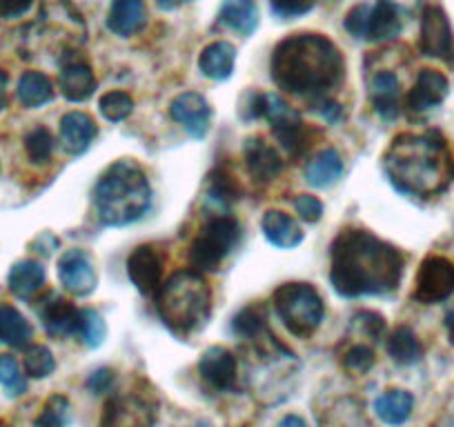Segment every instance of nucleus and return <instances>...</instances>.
I'll return each mask as SVG.
<instances>
[{"label": "nucleus", "instance_id": "nucleus-11", "mask_svg": "<svg viewBox=\"0 0 454 427\" xmlns=\"http://www.w3.org/2000/svg\"><path fill=\"white\" fill-rule=\"evenodd\" d=\"M128 274L143 296H156L163 276V256L154 245H141L129 254Z\"/></svg>", "mask_w": 454, "mask_h": 427}, {"label": "nucleus", "instance_id": "nucleus-37", "mask_svg": "<svg viewBox=\"0 0 454 427\" xmlns=\"http://www.w3.org/2000/svg\"><path fill=\"white\" fill-rule=\"evenodd\" d=\"M69 421V400L67 396L54 394L45 400L43 412L36 416V427H67Z\"/></svg>", "mask_w": 454, "mask_h": 427}, {"label": "nucleus", "instance_id": "nucleus-30", "mask_svg": "<svg viewBox=\"0 0 454 427\" xmlns=\"http://www.w3.org/2000/svg\"><path fill=\"white\" fill-rule=\"evenodd\" d=\"M16 94L25 107L38 110V107L54 100V85H51L50 76H45L43 72H25L19 81Z\"/></svg>", "mask_w": 454, "mask_h": 427}, {"label": "nucleus", "instance_id": "nucleus-23", "mask_svg": "<svg viewBox=\"0 0 454 427\" xmlns=\"http://www.w3.org/2000/svg\"><path fill=\"white\" fill-rule=\"evenodd\" d=\"M218 19L241 36H252L259 27V7L254 0H223Z\"/></svg>", "mask_w": 454, "mask_h": 427}, {"label": "nucleus", "instance_id": "nucleus-29", "mask_svg": "<svg viewBox=\"0 0 454 427\" xmlns=\"http://www.w3.org/2000/svg\"><path fill=\"white\" fill-rule=\"evenodd\" d=\"M387 356L399 365H414L423 359V345L408 325H399L387 337Z\"/></svg>", "mask_w": 454, "mask_h": 427}, {"label": "nucleus", "instance_id": "nucleus-42", "mask_svg": "<svg viewBox=\"0 0 454 427\" xmlns=\"http://www.w3.org/2000/svg\"><path fill=\"white\" fill-rule=\"evenodd\" d=\"M370 12L372 7L370 5H356L348 12L346 16V32L355 38H365V29H368V20H370Z\"/></svg>", "mask_w": 454, "mask_h": 427}, {"label": "nucleus", "instance_id": "nucleus-40", "mask_svg": "<svg viewBox=\"0 0 454 427\" xmlns=\"http://www.w3.org/2000/svg\"><path fill=\"white\" fill-rule=\"evenodd\" d=\"M374 352L368 345H355L343 356V368L352 374H365L374 365Z\"/></svg>", "mask_w": 454, "mask_h": 427}, {"label": "nucleus", "instance_id": "nucleus-53", "mask_svg": "<svg viewBox=\"0 0 454 427\" xmlns=\"http://www.w3.org/2000/svg\"><path fill=\"white\" fill-rule=\"evenodd\" d=\"M194 427H212V425H209V423H199V425H194Z\"/></svg>", "mask_w": 454, "mask_h": 427}, {"label": "nucleus", "instance_id": "nucleus-8", "mask_svg": "<svg viewBox=\"0 0 454 427\" xmlns=\"http://www.w3.org/2000/svg\"><path fill=\"white\" fill-rule=\"evenodd\" d=\"M454 291V263L445 256H427L417 272L412 299L423 305L443 303Z\"/></svg>", "mask_w": 454, "mask_h": 427}, {"label": "nucleus", "instance_id": "nucleus-1", "mask_svg": "<svg viewBox=\"0 0 454 427\" xmlns=\"http://www.w3.org/2000/svg\"><path fill=\"white\" fill-rule=\"evenodd\" d=\"M403 268L401 250L368 229H343L332 243L330 283L346 299L392 294Z\"/></svg>", "mask_w": 454, "mask_h": 427}, {"label": "nucleus", "instance_id": "nucleus-17", "mask_svg": "<svg viewBox=\"0 0 454 427\" xmlns=\"http://www.w3.org/2000/svg\"><path fill=\"white\" fill-rule=\"evenodd\" d=\"M243 156H246L247 172L254 181L270 182L283 172L281 154L270 143H265L263 138H247L246 145H243Z\"/></svg>", "mask_w": 454, "mask_h": 427}, {"label": "nucleus", "instance_id": "nucleus-25", "mask_svg": "<svg viewBox=\"0 0 454 427\" xmlns=\"http://www.w3.org/2000/svg\"><path fill=\"white\" fill-rule=\"evenodd\" d=\"M414 409V396L405 390H387L374 400V414L381 418L386 425L399 427L410 421Z\"/></svg>", "mask_w": 454, "mask_h": 427}, {"label": "nucleus", "instance_id": "nucleus-13", "mask_svg": "<svg viewBox=\"0 0 454 427\" xmlns=\"http://www.w3.org/2000/svg\"><path fill=\"white\" fill-rule=\"evenodd\" d=\"M38 318H41L43 328L50 337L54 338H67L76 337L78 330V314L81 309L65 300L63 296L47 294L41 303L36 305Z\"/></svg>", "mask_w": 454, "mask_h": 427}, {"label": "nucleus", "instance_id": "nucleus-20", "mask_svg": "<svg viewBox=\"0 0 454 427\" xmlns=\"http://www.w3.org/2000/svg\"><path fill=\"white\" fill-rule=\"evenodd\" d=\"M261 228H263L265 238H268L274 247H278V250H294V247H299L305 238L299 223L292 219L290 214L278 212V209L265 212Z\"/></svg>", "mask_w": 454, "mask_h": 427}, {"label": "nucleus", "instance_id": "nucleus-52", "mask_svg": "<svg viewBox=\"0 0 454 427\" xmlns=\"http://www.w3.org/2000/svg\"><path fill=\"white\" fill-rule=\"evenodd\" d=\"M445 330H448L450 343L454 345V305L448 309V314H445Z\"/></svg>", "mask_w": 454, "mask_h": 427}, {"label": "nucleus", "instance_id": "nucleus-14", "mask_svg": "<svg viewBox=\"0 0 454 427\" xmlns=\"http://www.w3.org/2000/svg\"><path fill=\"white\" fill-rule=\"evenodd\" d=\"M199 374L207 385L214 390H234L239 378V361L230 350L221 345H214L203 352L199 361Z\"/></svg>", "mask_w": 454, "mask_h": 427}, {"label": "nucleus", "instance_id": "nucleus-24", "mask_svg": "<svg viewBox=\"0 0 454 427\" xmlns=\"http://www.w3.org/2000/svg\"><path fill=\"white\" fill-rule=\"evenodd\" d=\"M401 34V14L395 10L390 0H379L370 12L368 29H365V41L370 43H387L395 41Z\"/></svg>", "mask_w": 454, "mask_h": 427}, {"label": "nucleus", "instance_id": "nucleus-5", "mask_svg": "<svg viewBox=\"0 0 454 427\" xmlns=\"http://www.w3.org/2000/svg\"><path fill=\"white\" fill-rule=\"evenodd\" d=\"M156 312L174 334L190 337L212 316V290L196 269H183L156 291Z\"/></svg>", "mask_w": 454, "mask_h": 427}, {"label": "nucleus", "instance_id": "nucleus-18", "mask_svg": "<svg viewBox=\"0 0 454 427\" xmlns=\"http://www.w3.org/2000/svg\"><path fill=\"white\" fill-rule=\"evenodd\" d=\"M147 23L145 0H112L107 14V27L121 38L141 32Z\"/></svg>", "mask_w": 454, "mask_h": 427}, {"label": "nucleus", "instance_id": "nucleus-6", "mask_svg": "<svg viewBox=\"0 0 454 427\" xmlns=\"http://www.w3.org/2000/svg\"><path fill=\"white\" fill-rule=\"evenodd\" d=\"M272 303L287 332L299 338L317 332L325 316L321 294L309 283H286L274 291Z\"/></svg>", "mask_w": 454, "mask_h": 427}, {"label": "nucleus", "instance_id": "nucleus-31", "mask_svg": "<svg viewBox=\"0 0 454 427\" xmlns=\"http://www.w3.org/2000/svg\"><path fill=\"white\" fill-rule=\"evenodd\" d=\"M272 134L292 159H301V156L309 150L314 138V132L303 123V120H301V116L299 119L287 120V123L272 128Z\"/></svg>", "mask_w": 454, "mask_h": 427}, {"label": "nucleus", "instance_id": "nucleus-22", "mask_svg": "<svg viewBox=\"0 0 454 427\" xmlns=\"http://www.w3.org/2000/svg\"><path fill=\"white\" fill-rule=\"evenodd\" d=\"M234 63H237V47L227 41L212 43L200 51L199 67L212 81H227L234 72Z\"/></svg>", "mask_w": 454, "mask_h": 427}, {"label": "nucleus", "instance_id": "nucleus-21", "mask_svg": "<svg viewBox=\"0 0 454 427\" xmlns=\"http://www.w3.org/2000/svg\"><path fill=\"white\" fill-rule=\"evenodd\" d=\"M59 87L69 103H85L96 91V76L87 63H72L63 65L59 74Z\"/></svg>", "mask_w": 454, "mask_h": 427}, {"label": "nucleus", "instance_id": "nucleus-50", "mask_svg": "<svg viewBox=\"0 0 454 427\" xmlns=\"http://www.w3.org/2000/svg\"><path fill=\"white\" fill-rule=\"evenodd\" d=\"M7 107V74L0 69V112Z\"/></svg>", "mask_w": 454, "mask_h": 427}, {"label": "nucleus", "instance_id": "nucleus-46", "mask_svg": "<svg viewBox=\"0 0 454 427\" xmlns=\"http://www.w3.org/2000/svg\"><path fill=\"white\" fill-rule=\"evenodd\" d=\"M112 385H114V372L107 368L96 369V372L87 378V387L91 390V394H105Z\"/></svg>", "mask_w": 454, "mask_h": 427}, {"label": "nucleus", "instance_id": "nucleus-38", "mask_svg": "<svg viewBox=\"0 0 454 427\" xmlns=\"http://www.w3.org/2000/svg\"><path fill=\"white\" fill-rule=\"evenodd\" d=\"M0 385L5 387L10 396H23L27 392L23 369L12 354H0Z\"/></svg>", "mask_w": 454, "mask_h": 427}, {"label": "nucleus", "instance_id": "nucleus-33", "mask_svg": "<svg viewBox=\"0 0 454 427\" xmlns=\"http://www.w3.org/2000/svg\"><path fill=\"white\" fill-rule=\"evenodd\" d=\"M76 337L81 338L87 347L103 345L105 338H107V325H105V318L100 316L98 309H81V314H78Z\"/></svg>", "mask_w": 454, "mask_h": 427}, {"label": "nucleus", "instance_id": "nucleus-34", "mask_svg": "<svg viewBox=\"0 0 454 427\" xmlns=\"http://www.w3.org/2000/svg\"><path fill=\"white\" fill-rule=\"evenodd\" d=\"M98 112L109 123H121V120H125L134 112V100L128 91H107L98 100Z\"/></svg>", "mask_w": 454, "mask_h": 427}, {"label": "nucleus", "instance_id": "nucleus-2", "mask_svg": "<svg viewBox=\"0 0 454 427\" xmlns=\"http://www.w3.org/2000/svg\"><path fill=\"white\" fill-rule=\"evenodd\" d=\"M270 69L278 89L317 105L343 82L346 60L323 34H294L274 47Z\"/></svg>", "mask_w": 454, "mask_h": 427}, {"label": "nucleus", "instance_id": "nucleus-3", "mask_svg": "<svg viewBox=\"0 0 454 427\" xmlns=\"http://www.w3.org/2000/svg\"><path fill=\"white\" fill-rule=\"evenodd\" d=\"M383 165L396 190L419 198L443 194L454 181V159L434 132L399 134L387 147Z\"/></svg>", "mask_w": 454, "mask_h": 427}, {"label": "nucleus", "instance_id": "nucleus-49", "mask_svg": "<svg viewBox=\"0 0 454 427\" xmlns=\"http://www.w3.org/2000/svg\"><path fill=\"white\" fill-rule=\"evenodd\" d=\"M187 3H194V0H156V5L165 12H174L178 10V7L187 5Z\"/></svg>", "mask_w": 454, "mask_h": 427}, {"label": "nucleus", "instance_id": "nucleus-48", "mask_svg": "<svg viewBox=\"0 0 454 427\" xmlns=\"http://www.w3.org/2000/svg\"><path fill=\"white\" fill-rule=\"evenodd\" d=\"M392 5H395V10L399 12L401 16H412L414 10H417L419 5H421V0H390Z\"/></svg>", "mask_w": 454, "mask_h": 427}, {"label": "nucleus", "instance_id": "nucleus-43", "mask_svg": "<svg viewBox=\"0 0 454 427\" xmlns=\"http://www.w3.org/2000/svg\"><path fill=\"white\" fill-rule=\"evenodd\" d=\"M294 209L301 219L308 221V223H317L323 216V203L312 194H299L294 198Z\"/></svg>", "mask_w": 454, "mask_h": 427}, {"label": "nucleus", "instance_id": "nucleus-41", "mask_svg": "<svg viewBox=\"0 0 454 427\" xmlns=\"http://www.w3.org/2000/svg\"><path fill=\"white\" fill-rule=\"evenodd\" d=\"M355 325L370 338H381L386 334V321H383L381 314L377 312H359L355 316Z\"/></svg>", "mask_w": 454, "mask_h": 427}, {"label": "nucleus", "instance_id": "nucleus-4", "mask_svg": "<svg viewBox=\"0 0 454 427\" xmlns=\"http://www.w3.org/2000/svg\"><path fill=\"white\" fill-rule=\"evenodd\" d=\"M152 205L147 174L134 160H116L94 187L96 216L107 228H125L143 219Z\"/></svg>", "mask_w": 454, "mask_h": 427}, {"label": "nucleus", "instance_id": "nucleus-27", "mask_svg": "<svg viewBox=\"0 0 454 427\" xmlns=\"http://www.w3.org/2000/svg\"><path fill=\"white\" fill-rule=\"evenodd\" d=\"M343 176V160L336 150H321L305 165V178L312 187H330Z\"/></svg>", "mask_w": 454, "mask_h": 427}, {"label": "nucleus", "instance_id": "nucleus-12", "mask_svg": "<svg viewBox=\"0 0 454 427\" xmlns=\"http://www.w3.org/2000/svg\"><path fill=\"white\" fill-rule=\"evenodd\" d=\"M169 116L183 125L192 138H203L209 132V123H212V107L207 100L196 91H185V94L176 96L169 105Z\"/></svg>", "mask_w": 454, "mask_h": 427}, {"label": "nucleus", "instance_id": "nucleus-26", "mask_svg": "<svg viewBox=\"0 0 454 427\" xmlns=\"http://www.w3.org/2000/svg\"><path fill=\"white\" fill-rule=\"evenodd\" d=\"M12 294L19 299L29 300L36 296L45 285V268L36 260H19L14 268L10 269V278H7Z\"/></svg>", "mask_w": 454, "mask_h": 427}, {"label": "nucleus", "instance_id": "nucleus-7", "mask_svg": "<svg viewBox=\"0 0 454 427\" xmlns=\"http://www.w3.org/2000/svg\"><path fill=\"white\" fill-rule=\"evenodd\" d=\"M239 243H241L239 221L230 214H218L199 229L190 245L187 259H190L192 268L199 272H216Z\"/></svg>", "mask_w": 454, "mask_h": 427}, {"label": "nucleus", "instance_id": "nucleus-44", "mask_svg": "<svg viewBox=\"0 0 454 427\" xmlns=\"http://www.w3.org/2000/svg\"><path fill=\"white\" fill-rule=\"evenodd\" d=\"M314 7V0H272V12L281 19H299Z\"/></svg>", "mask_w": 454, "mask_h": 427}, {"label": "nucleus", "instance_id": "nucleus-15", "mask_svg": "<svg viewBox=\"0 0 454 427\" xmlns=\"http://www.w3.org/2000/svg\"><path fill=\"white\" fill-rule=\"evenodd\" d=\"M450 91L448 78L436 69H421L412 89L405 96V107L414 114H423L439 107Z\"/></svg>", "mask_w": 454, "mask_h": 427}, {"label": "nucleus", "instance_id": "nucleus-32", "mask_svg": "<svg viewBox=\"0 0 454 427\" xmlns=\"http://www.w3.org/2000/svg\"><path fill=\"white\" fill-rule=\"evenodd\" d=\"M207 181V198L218 207H230L241 198V185L237 178L223 167H214L209 172Z\"/></svg>", "mask_w": 454, "mask_h": 427}, {"label": "nucleus", "instance_id": "nucleus-47", "mask_svg": "<svg viewBox=\"0 0 454 427\" xmlns=\"http://www.w3.org/2000/svg\"><path fill=\"white\" fill-rule=\"evenodd\" d=\"M317 107H318V114H321L327 123H339L340 116H343L339 103H334V100H330V98H325V100H321V103L314 105V110H317Z\"/></svg>", "mask_w": 454, "mask_h": 427}, {"label": "nucleus", "instance_id": "nucleus-36", "mask_svg": "<svg viewBox=\"0 0 454 427\" xmlns=\"http://www.w3.org/2000/svg\"><path fill=\"white\" fill-rule=\"evenodd\" d=\"M232 330L237 337L241 338H259L265 332V312H261L256 305L241 309V312L234 316Z\"/></svg>", "mask_w": 454, "mask_h": 427}, {"label": "nucleus", "instance_id": "nucleus-16", "mask_svg": "<svg viewBox=\"0 0 454 427\" xmlns=\"http://www.w3.org/2000/svg\"><path fill=\"white\" fill-rule=\"evenodd\" d=\"M60 145L67 154L81 156L98 136V125L85 112H69L60 119Z\"/></svg>", "mask_w": 454, "mask_h": 427}, {"label": "nucleus", "instance_id": "nucleus-9", "mask_svg": "<svg viewBox=\"0 0 454 427\" xmlns=\"http://www.w3.org/2000/svg\"><path fill=\"white\" fill-rule=\"evenodd\" d=\"M419 50L430 58L450 60L454 54L452 25L448 14L441 7L427 5L421 12V36H419Z\"/></svg>", "mask_w": 454, "mask_h": 427}, {"label": "nucleus", "instance_id": "nucleus-28", "mask_svg": "<svg viewBox=\"0 0 454 427\" xmlns=\"http://www.w3.org/2000/svg\"><path fill=\"white\" fill-rule=\"evenodd\" d=\"M32 334L29 321L14 305H0V343L10 347H27Z\"/></svg>", "mask_w": 454, "mask_h": 427}, {"label": "nucleus", "instance_id": "nucleus-45", "mask_svg": "<svg viewBox=\"0 0 454 427\" xmlns=\"http://www.w3.org/2000/svg\"><path fill=\"white\" fill-rule=\"evenodd\" d=\"M34 0H0V16L3 19H20L32 10Z\"/></svg>", "mask_w": 454, "mask_h": 427}, {"label": "nucleus", "instance_id": "nucleus-51", "mask_svg": "<svg viewBox=\"0 0 454 427\" xmlns=\"http://www.w3.org/2000/svg\"><path fill=\"white\" fill-rule=\"evenodd\" d=\"M277 427H308V425H305L303 418L296 416V414H287V416L283 418Z\"/></svg>", "mask_w": 454, "mask_h": 427}, {"label": "nucleus", "instance_id": "nucleus-35", "mask_svg": "<svg viewBox=\"0 0 454 427\" xmlns=\"http://www.w3.org/2000/svg\"><path fill=\"white\" fill-rule=\"evenodd\" d=\"M25 374L32 378H47L54 374L56 359L45 345H32L25 352Z\"/></svg>", "mask_w": 454, "mask_h": 427}, {"label": "nucleus", "instance_id": "nucleus-39", "mask_svg": "<svg viewBox=\"0 0 454 427\" xmlns=\"http://www.w3.org/2000/svg\"><path fill=\"white\" fill-rule=\"evenodd\" d=\"M25 151H27L29 160L36 165L47 163L54 151V136L47 128H34L32 132L25 136Z\"/></svg>", "mask_w": 454, "mask_h": 427}, {"label": "nucleus", "instance_id": "nucleus-19", "mask_svg": "<svg viewBox=\"0 0 454 427\" xmlns=\"http://www.w3.org/2000/svg\"><path fill=\"white\" fill-rule=\"evenodd\" d=\"M401 82L396 74L379 72L370 81V100L381 119L395 120L401 112Z\"/></svg>", "mask_w": 454, "mask_h": 427}, {"label": "nucleus", "instance_id": "nucleus-10", "mask_svg": "<svg viewBox=\"0 0 454 427\" xmlns=\"http://www.w3.org/2000/svg\"><path fill=\"white\" fill-rule=\"evenodd\" d=\"M60 285L74 296H90L98 285L94 260L82 250H67L59 260Z\"/></svg>", "mask_w": 454, "mask_h": 427}]
</instances>
